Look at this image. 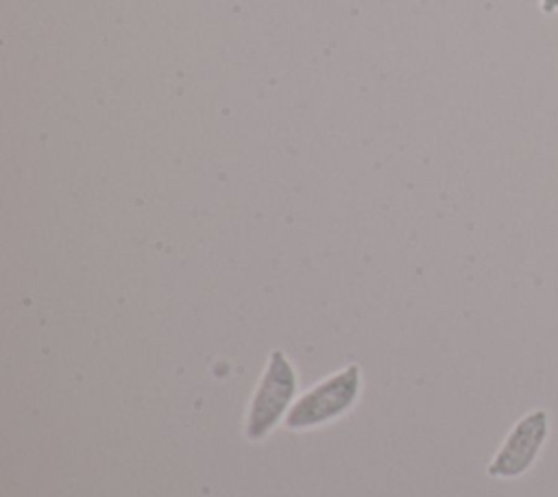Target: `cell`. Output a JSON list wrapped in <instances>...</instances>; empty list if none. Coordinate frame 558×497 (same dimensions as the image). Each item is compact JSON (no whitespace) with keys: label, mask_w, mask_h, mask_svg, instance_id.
Listing matches in <instances>:
<instances>
[{"label":"cell","mask_w":558,"mask_h":497,"mask_svg":"<svg viewBox=\"0 0 558 497\" xmlns=\"http://www.w3.org/2000/svg\"><path fill=\"white\" fill-rule=\"evenodd\" d=\"M360 390V368L349 364L340 373L310 388L286 414L288 429H310L344 414Z\"/></svg>","instance_id":"1"},{"label":"cell","mask_w":558,"mask_h":497,"mask_svg":"<svg viewBox=\"0 0 558 497\" xmlns=\"http://www.w3.org/2000/svg\"><path fill=\"white\" fill-rule=\"evenodd\" d=\"M294 390L296 377L288 357L281 351H272L246 419V436L251 440L264 438L279 423L294 397Z\"/></svg>","instance_id":"2"},{"label":"cell","mask_w":558,"mask_h":497,"mask_svg":"<svg viewBox=\"0 0 558 497\" xmlns=\"http://www.w3.org/2000/svg\"><path fill=\"white\" fill-rule=\"evenodd\" d=\"M547 434H549L547 410L538 408L527 412L523 419L514 423L501 449L495 453L493 462L488 464V475L501 477V480L523 475L534 464Z\"/></svg>","instance_id":"3"},{"label":"cell","mask_w":558,"mask_h":497,"mask_svg":"<svg viewBox=\"0 0 558 497\" xmlns=\"http://www.w3.org/2000/svg\"><path fill=\"white\" fill-rule=\"evenodd\" d=\"M538 7L545 15H551L558 11V0H538Z\"/></svg>","instance_id":"4"}]
</instances>
